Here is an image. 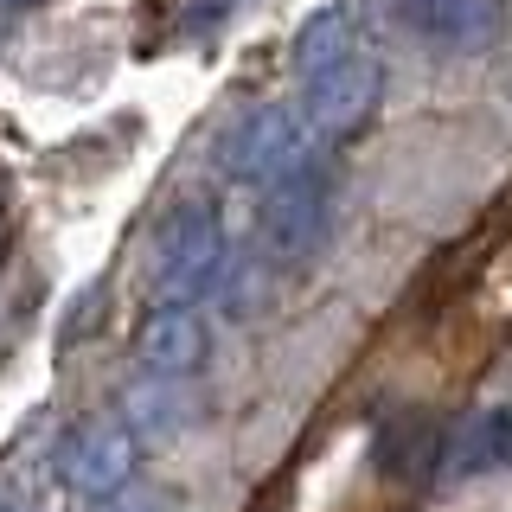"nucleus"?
<instances>
[{
	"label": "nucleus",
	"mask_w": 512,
	"mask_h": 512,
	"mask_svg": "<svg viewBox=\"0 0 512 512\" xmlns=\"http://www.w3.org/2000/svg\"><path fill=\"white\" fill-rule=\"evenodd\" d=\"M295 84H301V122H308L314 141H346L372 122L384 64L372 39L359 32L352 7H320L295 32Z\"/></svg>",
	"instance_id": "obj_1"
},
{
	"label": "nucleus",
	"mask_w": 512,
	"mask_h": 512,
	"mask_svg": "<svg viewBox=\"0 0 512 512\" xmlns=\"http://www.w3.org/2000/svg\"><path fill=\"white\" fill-rule=\"evenodd\" d=\"M314 148L320 141L308 135V122H301V109H282V103H256L244 109L231 128H224L218 141V167L231 173L237 186H282L295 180V173L314 167Z\"/></svg>",
	"instance_id": "obj_2"
},
{
	"label": "nucleus",
	"mask_w": 512,
	"mask_h": 512,
	"mask_svg": "<svg viewBox=\"0 0 512 512\" xmlns=\"http://www.w3.org/2000/svg\"><path fill=\"white\" fill-rule=\"evenodd\" d=\"M224 218L218 205H180L167 224H160L154 244V288L167 308H192L224 282Z\"/></svg>",
	"instance_id": "obj_3"
},
{
	"label": "nucleus",
	"mask_w": 512,
	"mask_h": 512,
	"mask_svg": "<svg viewBox=\"0 0 512 512\" xmlns=\"http://www.w3.org/2000/svg\"><path fill=\"white\" fill-rule=\"evenodd\" d=\"M141 468V436L122 423V416H84L71 436L58 442V480L90 506H109L135 487Z\"/></svg>",
	"instance_id": "obj_4"
},
{
	"label": "nucleus",
	"mask_w": 512,
	"mask_h": 512,
	"mask_svg": "<svg viewBox=\"0 0 512 512\" xmlns=\"http://www.w3.org/2000/svg\"><path fill=\"white\" fill-rule=\"evenodd\" d=\"M327 212H333V186L320 167L269 186L263 212H256V237H263L269 263H308L320 250V237H327Z\"/></svg>",
	"instance_id": "obj_5"
},
{
	"label": "nucleus",
	"mask_w": 512,
	"mask_h": 512,
	"mask_svg": "<svg viewBox=\"0 0 512 512\" xmlns=\"http://www.w3.org/2000/svg\"><path fill=\"white\" fill-rule=\"evenodd\" d=\"M205 359H212V327H205L199 308H160L141 320L135 333V365L141 378H167V384H186L192 372H205Z\"/></svg>",
	"instance_id": "obj_6"
},
{
	"label": "nucleus",
	"mask_w": 512,
	"mask_h": 512,
	"mask_svg": "<svg viewBox=\"0 0 512 512\" xmlns=\"http://www.w3.org/2000/svg\"><path fill=\"white\" fill-rule=\"evenodd\" d=\"M448 474H493L512 468V410H480L455 442L442 448Z\"/></svg>",
	"instance_id": "obj_7"
},
{
	"label": "nucleus",
	"mask_w": 512,
	"mask_h": 512,
	"mask_svg": "<svg viewBox=\"0 0 512 512\" xmlns=\"http://www.w3.org/2000/svg\"><path fill=\"white\" fill-rule=\"evenodd\" d=\"M122 423L135 429L141 442H167L173 429L186 423V404H180V384H167V378H141L135 391L122 397Z\"/></svg>",
	"instance_id": "obj_8"
},
{
	"label": "nucleus",
	"mask_w": 512,
	"mask_h": 512,
	"mask_svg": "<svg viewBox=\"0 0 512 512\" xmlns=\"http://www.w3.org/2000/svg\"><path fill=\"white\" fill-rule=\"evenodd\" d=\"M26 7H39V0H0V20H13V13H26Z\"/></svg>",
	"instance_id": "obj_9"
},
{
	"label": "nucleus",
	"mask_w": 512,
	"mask_h": 512,
	"mask_svg": "<svg viewBox=\"0 0 512 512\" xmlns=\"http://www.w3.org/2000/svg\"><path fill=\"white\" fill-rule=\"evenodd\" d=\"M0 512H26V506H20V500H7V493H0Z\"/></svg>",
	"instance_id": "obj_10"
}]
</instances>
